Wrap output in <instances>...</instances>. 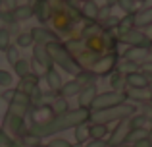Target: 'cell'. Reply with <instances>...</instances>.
Listing matches in <instances>:
<instances>
[{
    "label": "cell",
    "instance_id": "6da1fadb",
    "mask_svg": "<svg viewBox=\"0 0 152 147\" xmlns=\"http://www.w3.org/2000/svg\"><path fill=\"white\" fill-rule=\"evenodd\" d=\"M91 120V110L87 109H81V106H73V109L66 110L62 114H56L52 120L45 122V124H27V130L42 137H50V136H56L60 132H66V130H73L75 126L79 124H85V122Z\"/></svg>",
    "mask_w": 152,
    "mask_h": 147
},
{
    "label": "cell",
    "instance_id": "7a4b0ae2",
    "mask_svg": "<svg viewBox=\"0 0 152 147\" xmlns=\"http://www.w3.org/2000/svg\"><path fill=\"white\" fill-rule=\"evenodd\" d=\"M135 112H139V106L135 103H123L118 106H110V109H100V110H91V120L89 122H96V124H108L112 122H121L131 118Z\"/></svg>",
    "mask_w": 152,
    "mask_h": 147
},
{
    "label": "cell",
    "instance_id": "3957f363",
    "mask_svg": "<svg viewBox=\"0 0 152 147\" xmlns=\"http://www.w3.org/2000/svg\"><path fill=\"white\" fill-rule=\"evenodd\" d=\"M46 50H48L52 62H54V66H56L58 70H64V72L69 74V75H75V74L81 72L77 60H75L73 54H71L69 50L66 49L64 41H60V39H58V41L48 43V45H46Z\"/></svg>",
    "mask_w": 152,
    "mask_h": 147
},
{
    "label": "cell",
    "instance_id": "277c9868",
    "mask_svg": "<svg viewBox=\"0 0 152 147\" xmlns=\"http://www.w3.org/2000/svg\"><path fill=\"white\" fill-rule=\"evenodd\" d=\"M98 75L94 72H89V70H81L79 74L73 75V79L71 81H64L62 89L58 91V95H62V97L66 99H71V97H77L79 93H81L85 87L93 85V83H96Z\"/></svg>",
    "mask_w": 152,
    "mask_h": 147
},
{
    "label": "cell",
    "instance_id": "5b68a950",
    "mask_svg": "<svg viewBox=\"0 0 152 147\" xmlns=\"http://www.w3.org/2000/svg\"><path fill=\"white\" fill-rule=\"evenodd\" d=\"M123 103H127L125 93H118V91H98L91 110L110 109V106H118V105H123Z\"/></svg>",
    "mask_w": 152,
    "mask_h": 147
},
{
    "label": "cell",
    "instance_id": "8992f818",
    "mask_svg": "<svg viewBox=\"0 0 152 147\" xmlns=\"http://www.w3.org/2000/svg\"><path fill=\"white\" fill-rule=\"evenodd\" d=\"M118 41L125 43L127 47H148V49H152V39L142 29H137V27L118 35Z\"/></svg>",
    "mask_w": 152,
    "mask_h": 147
},
{
    "label": "cell",
    "instance_id": "52a82bcc",
    "mask_svg": "<svg viewBox=\"0 0 152 147\" xmlns=\"http://www.w3.org/2000/svg\"><path fill=\"white\" fill-rule=\"evenodd\" d=\"M131 132V126L129 120H121V122H115V128L110 130V136H108L106 143L108 147H121L127 143V136Z\"/></svg>",
    "mask_w": 152,
    "mask_h": 147
},
{
    "label": "cell",
    "instance_id": "ba28073f",
    "mask_svg": "<svg viewBox=\"0 0 152 147\" xmlns=\"http://www.w3.org/2000/svg\"><path fill=\"white\" fill-rule=\"evenodd\" d=\"M33 10V18H37V21L41 25H46L50 23V18H52V8L48 4V0H29L27 2Z\"/></svg>",
    "mask_w": 152,
    "mask_h": 147
},
{
    "label": "cell",
    "instance_id": "9c48e42d",
    "mask_svg": "<svg viewBox=\"0 0 152 147\" xmlns=\"http://www.w3.org/2000/svg\"><path fill=\"white\" fill-rule=\"evenodd\" d=\"M118 54L115 52H104L102 54V58L98 60V64H96V68L93 70L94 74L98 75V78H104V75H110L112 72L115 70V64H118Z\"/></svg>",
    "mask_w": 152,
    "mask_h": 147
},
{
    "label": "cell",
    "instance_id": "30bf717a",
    "mask_svg": "<svg viewBox=\"0 0 152 147\" xmlns=\"http://www.w3.org/2000/svg\"><path fill=\"white\" fill-rule=\"evenodd\" d=\"M29 33H31V37H33L35 45H48V43L60 39L58 35L46 25H37V27H33V29H29Z\"/></svg>",
    "mask_w": 152,
    "mask_h": 147
},
{
    "label": "cell",
    "instance_id": "8fae6325",
    "mask_svg": "<svg viewBox=\"0 0 152 147\" xmlns=\"http://www.w3.org/2000/svg\"><path fill=\"white\" fill-rule=\"evenodd\" d=\"M31 50H33L31 60L37 62L42 70H46V72H48L50 68H54V62H52L48 50H46V45H33V47H31Z\"/></svg>",
    "mask_w": 152,
    "mask_h": 147
},
{
    "label": "cell",
    "instance_id": "7c38bea8",
    "mask_svg": "<svg viewBox=\"0 0 152 147\" xmlns=\"http://www.w3.org/2000/svg\"><path fill=\"white\" fill-rule=\"evenodd\" d=\"M15 89L21 91V93H25V95H29V97H33V95L41 89V78H37V75H33V74H27L25 78L19 79V83H18Z\"/></svg>",
    "mask_w": 152,
    "mask_h": 147
},
{
    "label": "cell",
    "instance_id": "4fadbf2b",
    "mask_svg": "<svg viewBox=\"0 0 152 147\" xmlns=\"http://www.w3.org/2000/svg\"><path fill=\"white\" fill-rule=\"evenodd\" d=\"M96 95H98L96 83H93V85L85 87V89H83L81 93L77 95V106L91 110V106H93V103H94V99H96Z\"/></svg>",
    "mask_w": 152,
    "mask_h": 147
},
{
    "label": "cell",
    "instance_id": "5bb4252c",
    "mask_svg": "<svg viewBox=\"0 0 152 147\" xmlns=\"http://www.w3.org/2000/svg\"><path fill=\"white\" fill-rule=\"evenodd\" d=\"M45 81H46V87H48V91H52V93H58L60 89H62L64 85V78L62 74H60V70L56 68H50L48 72L45 74Z\"/></svg>",
    "mask_w": 152,
    "mask_h": 147
},
{
    "label": "cell",
    "instance_id": "9a60e30c",
    "mask_svg": "<svg viewBox=\"0 0 152 147\" xmlns=\"http://www.w3.org/2000/svg\"><path fill=\"white\" fill-rule=\"evenodd\" d=\"M150 54H152V49H148V47H129L123 56L133 60V62H137V64H142L145 60L150 58Z\"/></svg>",
    "mask_w": 152,
    "mask_h": 147
},
{
    "label": "cell",
    "instance_id": "2e32d148",
    "mask_svg": "<svg viewBox=\"0 0 152 147\" xmlns=\"http://www.w3.org/2000/svg\"><path fill=\"white\" fill-rule=\"evenodd\" d=\"M135 27L137 29H145L152 25V6H142L135 12Z\"/></svg>",
    "mask_w": 152,
    "mask_h": 147
},
{
    "label": "cell",
    "instance_id": "e0dca14e",
    "mask_svg": "<svg viewBox=\"0 0 152 147\" xmlns=\"http://www.w3.org/2000/svg\"><path fill=\"white\" fill-rule=\"evenodd\" d=\"M125 83H127V89H148V79L141 70L125 75Z\"/></svg>",
    "mask_w": 152,
    "mask_h": 147
},
{
    "label": "cell",
    "instance_id": "ac0fdd59",
    "mask_svg": "<svg viewBox=\"0 0 152 147\" xmlns=\"http://www.w3.org/2000/svg\"><path fill=\"white\" fill-rule=\"evenodd\" d=\"M125 97L129 103H135V105H142V103H148L152 97L150 89H125Z\"/></svg>",
    "mask_w": 152,
    "mask_h": 147
},
{
    "label": "cell",
    "instance_id": "d6986e66",
    "mask_svg": "<svg viewBox=\"0 0 152 147\" xmlns=\"http://www.w3.org/2000/svg\"><path fill=\"white\" fill-rule=\"evenodd\" d=\"M98 6L94 0H89V2L81 4V16H83V21H96L98 19Z\"/></svg>",
    "mask_w": 152,
    "mask_h": 147
},
{
    "label": "cell",
    "instance_id": "ffe728a7",
    "mask_svg": "<svg viewBox=\"0 0 152 147\" xmlns=\"http://www.w3.org/2000/svg\"><path fill=\"white\" fill-rule=\"evenodd\" d=\"M108 136H110V126L108 124L89 122V137L91 140H108Z\"/></svg>",
    "mask_w": 152,
    "mask_h": 147
},
{
    "label": "cell",
    "instance_id": "44dd1931",
    "mask_svg": "<svg viewBox=\"0 0 152 147\" xmlns=\"http://www.w3.org/2000/svg\"><path fill=\"white\" fill-rule=\"evenodd\" d=\"M12 18H14L15 23H23V21L33 18V10H31L29 4H18V6L12 10Z\"/></svg>",
    "mask_w": 152,
    "mask_h": 147
},
{
    "label": "cell",
    "instance_id": "7402d4cb",
    "mask_svg": "<svg viewBox=\"0 0 152 147\" xmlns=\"http://www.w3.org/2000/svg\"><path fill=\"white\" fill-rule=\"evenodd\" d=\"M108 81H110L112 91H118V93H125V89H127L125 75H123V74H119L118 70H114V72L108 75Z\"/></svg>",
    "mask_w": 152,
    "mask_h": 147
},
{
    "label": "cell",
    "instance_id": "603a6c76",
    "mask_svg": "<svg viewBox=\"0 0 152 147\" xmlns=\"http://www.w3.org/2000/svg\"><path fill=\"white\" fill-rule=\"evenodd\" d=\"M115 70H118L119 74H123V75H129L133 72H139V64L133 62V60H129V58H125V56H119L118 64H115Z\"/></svg>",
    "mask_w": 152,
    "mask_h": 147
},
{
    "label": "cell",
    "instance_id": "cb8c5ba5",
    "mask_svg": "<svg viewBox=\"0 0 152 147\" xmlns=\"http://www.w3.org/2000/svg\"><path fill=\"white\" fill-rule=\"evenodd\" d=\"M73 137H75V143H81L85 145L87 141L91 140L89 137V122H85V124H79L73 128Z\"/></svg>",
    "mask_w": 152,
    "mask_h": 147
},
{
    "label": "cell",
    "instance_id": "d4e9b609",
    "mask_svg": "<svg viewBox=\"0 0 152 147\" xmlns=\"http://www.w3.org/2000/svg\"><path fill=\"white\" fill-rule=\"evenodd\" d=\"M12 68H14V75H18V78L21 79V78H25L27 74H31V60H27V58H19Z\"/></svg>",
    "mask_w": 152,
    "mask_h": 147
},
{
    "label": "cell",
    "instance_id": "484cf974",
    "mask_svg": "<svg viewBox=\"0 0 152 147\" xmlns=\"http://www.w3.org/2000/svg\"><path fill=\"white\" fill-rule=\"evenodd\" d=\"M133 27H135V16L133 14H125L123 18H119V23H118V27H115V33L121 35V33H125V31L133 29Z\"/></svg>",
    "mask_w": 152,
    "mask_h": 147
},
{
    "label": "cell",
    "instance_id": "4316f807",
    "mask_svg": "<svg viewBox=\"0 0 152 147\" xmlns=\"http://www.w3.org/2000/svg\"><path fill=\"white\" fill-rule=\"evenodd\" d=\"M50 109L54 110V116H56V114H62V112H66V110H69V105H67V99H66V97H62V95H56V97L52 99V103H50Z\"/></svg>",
    "mask_w": 152,
    "mask_h": 147
},
{
    "label": "cell",
    "instance_id": "83f0119b",
    "mask_svg": "<svg viewBox=\"0 0 152 147\" xmlns=\"http://www.w3.org/2000/svg\"><path fill=\"white\" fill-rule=\"evenodd\" d=\"M145 137H148V126H145V128H133L129 132V136H127V143L125 145H133L135 141L145 140Z\"/></svg>",
    "mask_w": 152,
    "mask_h": 147
},
{
    "label": "cell",
    "instance_id": "f1b7e54d",
    "mask_svg": "<svg viewBox=\"0 0 152 147\" xmlns=\"http://www.w3.org/2000/svg\"><path fill=\"white\" fill-rule=\"evenodd\" d=\"M35 43H33V37H31L29 31H19L18 37H15V47L18 49H31Z\"/></svg>",
    "mask_w": 152,
    "mask_h": 147
},
{
    "label": "cell",
    "instance_id": "f546056e",
    "mask_svg": "<svg viewBox=\"0 0 152 147\" xmlns=\"http://www.w3.org/2000/svg\"><path fill=\"white\" fill-rule=\"evenodd\" d=\"M18 140L21 141V143L25 145V147H37L39 143H41V137H39V136H35V134L31 132V130H25V132H23L21 136L18 137Z\"/></svg>",
    "mask_w": 152,
    "mask_h": 147
},
{
    "label": "cell",
    "instance_id": "4dcf8cb0",
    "mask_svg": "<svg viewBox=\"0 0 152 147\" xmlns=\"http://www.w3.org/2000/svg\"><path fill=\"white\" fill-rule=\"evenodd\" d=\"M10 47H12V33H10L8 27L2 25V27H0V50L6 52Z\"/></svg>",
    "mask_w": 152,
    "mask_h": 147
},
{
    "label": "cell",
    "instance_id": "1f68e13d",
    "mask_svg": "<svg viewBox=\"0 0 152 147\" xmlns=\"http://www.w3.org/2000/svg\"><path fill=\"white\" fill-rule=\"evenodd\" d=\"M115 6H119V10H121L123 14H135V12L139 10V4L135 2V0H118Z\"/></svg>",
    "mask_w": 152,
    "mask_h": 147
},
{
    "label": "cell",
    "instance_id": "d6a6232c",
    "mask_svg": "<svg viewBox=\"0 0 152 147\" xmlns=\"http://www.w3.org/2000/svg\"><path fill=\"white\" fill-rule=\"evenodd\" d=\"M127 120H129L131 130H133V128H145V126H146V118L142 116L141 112H135L133 116H131V118H127Z\"/></svg>",
    "mask_w": 152,
    "mask_h": 147
},
{
    "label": "cell",
    "instance_id": "836d02e7",
    "mask_svg": "<svg viewBox=\"0 0 152 147\" xmlns=\"http://www.w3.org/2000/svg\"><path fill=\"white\" fill-rule=\"evenodd\" d=\"M0 87L8 89V87H14V75L8 70H0Z\"/></svg>",
    "mask_w": 152,
    "mask_h": 147
},
{
    "label": "cell",
    "instance_id": "e575fe53",
    "mask_svg": "<svg viewBox=\"0 0 152 147\" xmlns=\"http://www.w3.org/2000/svg\"><path fill=\"white\" fill-rule=\"evenodd\" d=\"M4 54H6V60H8V64H12V66H14L15 62L19 60V58H21V54H19V49H18L15 45H12V47H10V49H8Z\"/></svg>",
    "mask_w": 152,
    "mask_h": 147
},
{
    "label": "cell",
    "instance_id": "d590c367",
    "mask_svg": "<svg viewBox=\"0 0 152 147\" xmlns=\"http://www.w3.org/2000/svg\"><path fill=\"white\" fill-rule=\"evenodd\" d=\"M46 145L48 147H71L73 143H71L69 140H66V137H52Z\"/></svg>",
    "mask_w": 152,
    "mask_h": 147
},
{
    "label": "cell",
    "instance_id": "8d00e7d4",
    "mask_svg": "<svg viewBox=\"0 0 152 147\" xmlns=\"http://www.w3.org/2000/svg\"><path fill=\"white\" fill-rule=\"evenodd\" d=\"M139 112L142 114V116L146 118V122H150L152 124V106L148 103H142V105H139Z\"/></svg>",
    "mask_w": 152,
    "mask_h": 147
},
{
    "label": "cell",
    "instance_id": "74e56055",
    "mask_svg": "<svg viewBox=\"0 0 152 147\" xmlns=\"http://www.w3.org/2000/svg\"><path fill=\"white\" fill-rule=\"evenodd\" d=\"M110 16H112V8L104 4V6H100V10H98V19H96V21H98V23H102L104 19L110 18Z\"/></svg>",
    "mask_w": 152,
    "mask_h": 147
},
{
    "label": "cell",
    "instance_id": "f35d334b",
    "mask_svg": "<svg viewBox=\"0 0 152 147\" xmlns=\"http://www.w3.org/2000/svg\"><path fill=\"white\" fill-rule=\"evenodd\" d=\"M12 145V137L0 128V147H10Z\"/></svg>",
    "mask_w": 152,
    "mask_h": 147
},
{
    "label": "cell",
    "instance_id": "ab89813d",
    "mask_svg": "<svg viewBox=\"0 0 152 147\" xmlns=\"http://www.w3.org/2000/svg\"><path fill=\"white\" fill-rule=\"evenodd\" d=\"M14 95H15V87H8L6 91H2V101H6V103H10L12 99H14Z\"/></svg>",
    "mask_w": 152,
    "mask_h": 147
},
{
    "label": "cell",
    "instance_id": "60d3db41",
    "mask_svg": "<svg viewBox=\"0 0 152 147\" xmlns=\"http://www.w3.org/2000/svg\"><path fill=\"white\" fill-rule=\"evenodd\" d=\"M83 147H108L106 140H89Z\"/></svg>",
    "mask_w": 152,
    "mask_h": 147
},
{
    "label": "cell",
    "instance_id": "b9f144b4",
    "mask_svg": "<svg viewBox=\"0 0 152 147\" xmlns=\"http://www.w3.org/2000/svg\"><path fill=\"white\" fill-rule=\"evenodd\" d=\"M2 2V10H14L15 6H18V0H0Z\"/></svg>",
    "mask_w": 152,
    "mask_h": 147
},
{
    "label": "cell",
    "instance_id": "7bdbcfd3",
    "mask_svg": "<svg viewBox=\"0 0 152 147\" xmlns=\"http://www.w3.org/2000/svg\"><path fill=\"white\" fill-rule=\"evenodd\" d=\"M139 70H141V72H152V60L148 58V60H145L142 64H139Z\"/></svg>",
    "mask_w": 152,
    "mask_h": 147
},
{
    "label": "cell",
    "instance_id": "ee69618b",
    "mask_svg": "<svg viewBox=\"0 0 152 147\" xmlns=\"http://www.w3.org/2000/svg\"><path fill=\"white\" fill-rule=\"evenodd\" d=\"M131 147H150V143H148V140L145 137V140H139V141H135V143L131 145Z\"/></svg>",
    "mask_w": 152,
    "mask_h": 147
},
{
    "label": "cell",
    "instance_id": "f6af8a7d",
    "mask_svg": "<svg viewBox=\"0 0 152 147\" xmlns=\"http://www.w3.org/2000/svg\"><path fill=\"white\" fill-rule=\"evenodd\" d=\"M10 147H25V145H23L19 140H12V145H10Z\"/></svg>",
    "mask_w": 152,
    "mask_h": 147
},
{
    "label": "cell",
    "instance_id": "bcb514c9",
    "mask_svg": "<svg viewBox=\"0 0 152 147\" xmlns=\"http://www.w3.org/2000/svg\"><path fill=\"white\" fill-rule=\"evenodd\" d=\"M115 4H118V0H106V6H110V8H114Z\"/></svg>",
    "mask_w": 152,
    "mask_h": 147
},
{
    "label": "cell",
    "instance_id": "7dc6e473",
    "mask_svg": "<svg viewBox=\"0 0 152 147\" xmlns=\"http://www.w3.org/2000/svg\"><path fill=\"white\" fill-rule=\"evenodd\" d=\"M146 140H148V143H150V147H152V126L148 128V137H146Z\"/></svg>",
    "mask_w": 152,
    "mask_h": 147
},
{
    "label": "cell",
    "instance_id": "c3c4849f",
    "mask_svg": "<svg viewBox=\"0 0 152 147\" xmlns=\"http://www.w3.org/2000/svg\"><path fill=\"white\" fill-rule=\"evenodd\" d=\"M135 2H137V4H139V6H145V4H146V2H148V0H135Z\"/></svg>",
    "mask_w": 152,
    "mask_h": 147
},
{
    "label": "cell",
    "instance_id": "681fc988",
    "mask_svg": "<svg viewBox=\"0 0 152 147\" xmlns=\"http://www.w3.org/2000/svg\"><path fill=\"white\" fill-rule=\"evenodd\" d=\"M71 2H77V4H85V2H89V0H71Z\"/></svg>",
    "mask_w": 152,
    "mask_h": 147
},
{
    "label": "cell",
    "instance_id": "f907efd6",
    "mask_svg": "<svg viewBox=\"0 0 152 147\" xmlns=\"http://www.w3.org/2000/svg\"><path fill=\"white\" fill-rule=\"evenodd\" d=\"M71 147H83V145H81V143H73Z\"/></svg>",
    "mask_w": 152,
    "mask_h": 147
},
{
    "label": "cell",
    "instance_id": "816d5d0a",
    "mask_svg": "<svg viewBox=\"0 0 152 147\" xmlns=\"http://www.w3.org/2000/svg\"><path fill=\"white\" fill-rule=\"evenodd\" d=\"M37 147H48V145H45V143H39Z\"/></svg>",
    "mask_w": 152,
    "mask_h": 147
},
{
    "label": "cell",
    "instance_id": "f5cc1de1",
    "mask_svg": "<svg viewBox=\"0 0 152 147\" xmlns=\"http://www.w3.org/2000/svg\"><path fill=\"white\" fill-rule=\"evenodd\" d=\"M148 105H150V106H152V97H150V101H148Z\"/></svg>",
    "mask_w": 152,
    "mask_h": 147
},
{
    "label": "cell",
    "instance_id": "db71d44e",
    "mask_svg": "<svg viewBox=\"0 0 152 147\" xmlns=\"http://www.w3.org/2000/svg\"><path fill=\"white\" fill-rule=\"evenodd\" d=\"M0 12H2V2H0Z\"/></svg>",
    "mask_w": 152,
    "mask_h": 147
},
{
    "label": "cell",
    "instance_id": "11a10c76",
    "mask_svg": "<svg viewBox=\"0 0 152 147\" xmlns=\"http://www.w3.org/2000/svg\"><path fill=\"white\" fill-rule=\"evenodd\" d=\"M121 147H131V145H121Z\"/></svg>",
    "mask_w": 152,
    "mask_h": 147
}]
</instances>
